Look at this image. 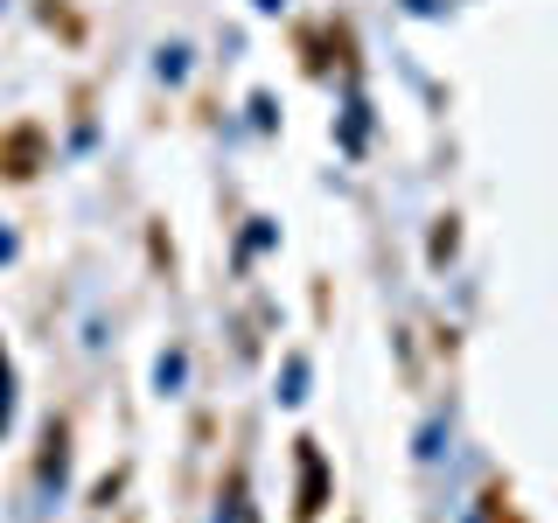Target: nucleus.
Instances as JSON below:
<instances>
[{
	"instance_id": "1",
	"label": "nucleus",
	"mask_w": 558,
	"mask_h": 523,
	"mask_svg": "<svg viewBox=\"0 0 558 523\" xmlns=\"http://www.w3.org/2000/svg\"><path fill=\"white\" fill-rule=\"evenodd\" d=\"M35 168H43V133H35V126L8 133V147H0V174H14V182H22V174H35Z\"/></svg>"
},
{
	"instance_id": "2",
	"label": "nucleus",
	"mask_w": 558,
	"mask_h": 523,
	"mask_svg": "<svg viewBox=\"0 0 558 523\" xmlns=\"http://www.w3.org/2000/svg\"><path fill=\"white\" fill-rule=\"evenodd\" d=\"M301 467H307V488H301V516L322 510V461H314V447L301 453Z\"/></svg>"
}]
</instances>
